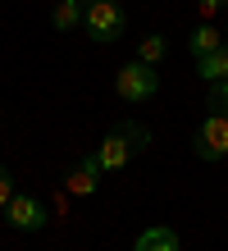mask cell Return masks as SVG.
<instances>
[{"label": "cell", "mask_w": 228, "mask_h": 251, "mask_svg": "<svg viewBox=\"0 0 228 251\" xmlns=\"http://www.w3.org/2000/svg\"><path fill=\"white\" fill-rule=\"evenodd\" d=\"M114 92H119V100H128V105H146V100H155V92H160L155 64H142V60L124 64L119 78H114Z\"/></svg>", "instance_id": "1"}, {"label": "cell", "mask_w": 228, "mask_h": 251, "mask_svg": "<svg viewBox=\"0 0 228 251\" xmlns=\"http://www.w3.org/2000/svg\"><path fill=\"white\" fill-rule=\"evenodd\" d=\"M146 146V132L137 128V124H124L119 132H110L101 146H96V160H101V174H119L132 160V151H142Z\"/></svg>", "instance_id": "2"}, {"label": "cell", "mask_w": 228, "mask_h": 251, "mask_svg": "<svg viewBox=\"0 0 228 251\" xmlns=\"http://www.w3.org/2000/svg\"><path fill=\"white\" fill-rule=\"evenodd\" d=\"M82 23H87V37L101 41V46H105V41H119V37H124V27H128L124 9H119L114 0H91Z\"/></svg>", "instance_id": "3"}, {"label": "cell", "mask_w": 228, "mask_h": 251, "mask_svg": "<svg viewBox=\"0 0 228 251\" xmlns=\"http://www.w3.org/2000/svg\"><path fill=\"white\" fill-rule=\"evenodd\" d=\"M196 155L201 160H224L228 155V114H205L196 128Z\"/></svg>", "instance_id": "4"}, {"label": "cell", "mask_w": 228, "mask_h": 251, "mask_svg": "<svg viewBox=\"0 0 228 251\" xmlns=\"http://www.w3.org/2000/svg\"><path fill=\"white\" fill-rule=\"evenodd\" d=\"M9 224L19 228V233H37V228H46V205L37 201V197H27V192H14V201H9Z\"/></svg>", "instance_id": "5"}, {"label": "cell", "mask_w": 228, "mask_h": 251, "mask_svg": "<svg viewBox=\"0 0 228 251\" xmlns=\"http://www.w3.org/2000/svg\"><path fill=\"white\" fill-rule=\"evenodd\" d=\"M96 178H101V160H96V151H91L82 160V169H73L64 178V187L73 192V197H91V192H96Z\"/></svg>", "instance_id": "6"}, {"label": "cell", "mask_w": 228, "mask_h": 251, "mask_svg": "<svg viewBox=\"0 0 228 251\" xmlns=\"http://www.w3.org/2000/svg\"><path fill=\"white\" fill-rule=\"evenodd\" d=\"M187 41H192V55H196V60H201V55H215L219 46H228V37L219 32L215 23H201V27H196V32H192Z\"/></svg>", "instance_id": "7"}, {"label": "cell", "mask_w": 228, "mask_h": 251, "mask_svg": "<svg viewBox=\"0 0 228 251\" xmlns=\"http://www.w3.org/2000/svg\"><path fill=\"white\" fill-rule=\"evenodd\" d=\"M132 251H178V233L164 228V224H155V228H146L142 238H137Z\"/></svg>", "instance_id": "8"}, {"label": "cell", "mask_w": 228, "mask_h": 251, "mask_svg": "<svg viewBox=\"0 0 228 251\" xmlns=\"http://www.w3.org/2000/svg\"><path fill=\"white\" fill-rule=\"evenodd\" d=\"M196 73H201L205 82H228V46H219L215 55H201V60H196Z\"/></svg>", "instance_id": "9"}, {"label": "cell", "mask_w": 228, "mask_h": 251, "mask_svg": "<svg viewBox=\"0 0 228 251\" xmlns=\"http://www.w3.org/2000/svg\"><path fill=\"white\" fill-rule=\"evenodd\" d=\"M87 19V14H82V0H59V5H55V27H59V32H73V27H78Z\"/></svg>", "instance_id": "10"}, {"label": "cell", "mask_w": 228, "mask_h": 251, "mask_svg": "<svg viewBox=\"0 0 228 251\" xmlns=\"http://www.w3.org/2000/svg\"><path fill=\"white\" fill-rule=\"evenodd\" d=\"M164 50H169V41H164L160 32H151V37L142 41V50H137V60H142V64H160Z\"/></svg>", "instance_id": "11"}, {"label": "cell", "mask_w": 228, "mask_h": 251, "mask_svg": "<svg viewBox=\"0 0 228 251\" xmlns=\"http://www.w3.org/2000/svg\"><path fill=\"white\" fill-rule=\"evenodd\" d=\"M210 110H228V82H210Z\"/></svg>", "instance_id": "12"}, {"label": "cell", "mask_w": 228, "mask_h": 251, "mask_svg": "<svg viewBox=\"0 0 228 251\" xmlns=\"http://www.w3.org/2000/svg\"><path fill=\"white\" fill-rule=\"evenodd\" d=\"M9 201H14V178H9V169H0V215L9 210Z\"/></svg>", "instance_id": "13"}, {"label": "cell", "mask_w": 228, "mask_h": 251, "mask_svg": "<svg viewBox=\"0 0 228 251\" xmlns=\"http://www.w3.org/2000/svg\"><path fill=\"white\" fill-rule=\"evenodd\" d=\"M219 5H224V0H219Z\"/></svg>", "instance_id": "14"}, {"label": "cell", "mask_w": 228, "mask_h": 251, "mask_svg": "<svg viewBox=\"0 0 228 251\" xmlns=\"http://www.w3.org/2000/svg\"><path fill=\"white\" fill-rule=\"evenodd\" d=\"M224 37H228V32H224Z\"/></svg>", "instance_id": "15"}]
</instances>
